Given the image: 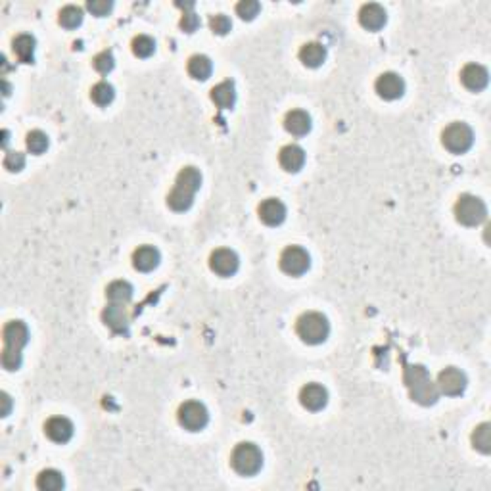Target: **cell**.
Instances as JSON below:
<instances>
[{
	"instance_id": "cell-5",
	"label": "cell",
	"mask_w": 491,
	"mask_h": 491,
	"mask_svg": "<svg viewBox=\"0 0 491 491\" xmlns=\"http://www.w3.org/2000/svg\"><path fill=\"white\" fill-rule=\"evenodd\" d=\"M231 463H233L234 470L242 476H253L263 466V453L255 443L244 441V443H238L234 447Z\"/></svg>"
},
{
	"instance_id": "cell-19",
	"label": "cell",
	"mask_w": 491,
	"mask_h": 491,
	"mask_svg": "<svg viewBox=\"0 0 491 491\" xmlns=\"http://www.w3.org/2000/svg\"><path fill=\"white\" fill-rule=\"evenodd\" d=\"M102 319L114 332H127L129 328V315L121 304H109L102 311Z\"/></svg>"
},
{
	"instance_id": "cell-15",
	"label": "cell",
	"mask_w": 491,
	"mask_h": 491,
	"mask_svg": "<svg viewBox=\"0 0 491 491\" xmlns=\"http://www.w3.org/2000/svg\"><path fill=\"white\" fill-rule=\"evenodd\" d=\"M386 10L384 6L376 4V2H368V4H363V8L359 10V21L361 25L368 29V31H378L386 25Z\"/></svg>"
},
{
	"instance_id": "cell-16",
	"label": "cell",
	"mask_w": 491,
	"mask_h": 491,
	"mask_svg": "<svg viewBox=\"0 0 491 491\" xmlns=\"http://www.w3.org/2000/svg\"><path fill=\"white\" fill-rule=\"evenodd\" d=\"M45 432L48 438L56 441V443H67L73 438V422L65 417H52L50 420H46Z\"/></svg>"
},
{
	"instance_id": "cell-35",
	"label": "cell",
	"mask_w": 491,
	"mask_h": 491,
	"mask_svg": "<svg viewBox=\"0 0 491 491\" xmlns=\"http://www.w3.org/2000/svg\"><path fill=\"white\" fill-rule=\"evenodd\" d=\"M209 27H211V31L217 33V35H227V33L231 31L233 23H231V19L227 18L224 14H217V16L209 19Z\"/></svg>"
},
{
	"instance_id": "cell-10",
	"label": "cell",
	"mask_w": 491,
	"mask_h": 491,
	"mask_svg": "<svg viewBox=\"0 0 491 491\" xmlns=\"http://www.w3.org/2000/svg\"><path fill=\"white\" fill-rule=\"evenodd\" d=\"M466 375L463 370H459L455 366H447L446 370H441L438 376V390L441 393H446L449 397H457L466 390Z\"/></svg>"
},
{
	"instance_id": "cell-32",
	"label": "cell",
	"mask_w": 491,
	"mask_h": 491,
	"mask_svg": "<svg viewBox=\"0 0 491 491\" xmlns=\"http://www.w3.org/2000/svg\"><path fill=\"white\" fill-rule=\"evenodd\" d=\"M25 144L27 148H29V152L39 156V154L46 152V148H48V136H46L43 131H31V133L27 134Z\"/></svg>"
},
{
	"instance_id": "cell-2",
	"label": "cell",
	"mask_w": 491,
	"mask_h": 491,
	"mask_svg": "<svg viewBox=\"0 0 491 491\" xmlns=\"http://www.w3.org/2000/svg\"><path fill=\"white\" fill-rule=\"evenodd\" d=\"M4 349H2V366L6 370H18L21 366V349L29 342V328L23 321H10L4 331Z\"/></svg>"
},
{
	"instance_id": "cell-20",
	"label": "cell",
	"mask_w": 491,
	"mask_h": 491,
	"mask_svg": "<svg viewBox=\"0 0 491 491\" xmlns=\"http://www.w3.org/2000/svg\"><path fill=\"white\" fill-rule=\"evenodd\" d=\"M133 265L140 273H150L160 265V251L154 246H140L133 253Z\"/></svg>"
},
{
	"instance_id": "cell-3",
	"label": "cell",
	"mask_w": 491,
	"mask_h": 491,
	"mask_svg": "<svg viewBox=\"0 0 491 491\" xmlns=\"http://www.w3.org/2000/svg\"><path fill=\"white\" fill-rule=\"evenodd\" d=\"M405 384L411 392L412 401L420 405H434L438 401V386L430 380L428 370L422 365H409L405 368Z\"/></svg>"
},
{
	"instance_id": "cell-26",
	"label": "cell",
	"mask_w": 491,
	"mask_h": 491,
	"mask_svg": "<svg viewBox=\"0 0 491 491\" xmlns=\"http://www.w3.org/2000/svg\"><path fill=\"white\" fill-rule=\"evenodd\" d=\"M35 39L31 35H19L14 39V54L18 56L19 62L31 63L33 62V56H35Z\"/></svg>"
},
{
	"instance_id": "cell-23",
	"label": "cell",
	"mask_w": 491,
	"mask_h": 491,
	"mask_svg": "<svg viewBox=\"0 0 491 491\" xmlns=\"http://www.w3.org/2000/svg\"><path fill=\"white\" fill-rule=\"evenodd\" d=\"M300 60L307 67H319L326 60V48L319 43H307L300 50Z\"/></svg>"
},
{
	"instance_id": "cell-14",
	"label": "cell",
	"mask_w": 491,
	"mask_h": 491,
	"mask_svg": "<svg viewBox=\"0 0 491 491\" xmlns=\"http://www.w3.org/2000/svg\"><path fill=\"white\" fill-rule=\"evenodd\" d=\"M300 401L307 411H321L328 403V392L321 384H307L300 392Z\"/></svg>"
},
{
	"instance_id": "cell-30",
	"label": "cell",
	"mask_w": 491,
	"mask_h": 491,
	"mask_svg": "<svg viewBox=\"0 0 491 491\" xmlns=\"http://www.w3.org/2000/svg\"><path fill=\"white\" fill-rule=\"evenodd\" d=\"M83 23V10L79 6L67 4L60 10V25L65 29H75Z\"/></svg>"
},
{
	"instance_id": "cell-7",
	"label": "cell",
	"mask_w": 491,
	"mask_h": 491,
	"mask_svg": "<svg viewBox=\"0 0 491 491\" xmlns=\"http://www.w3.org/2000/svg\"><path fill=\"white\" fill-rule=\"evenodd\" d=\"M441 143L451 154H465L472 148L474 131L466 123H451L441 133Z\"/></svg>"
},
{
	"instance_id": "cell-29",
	"label": "cell",
	"mask_w": 491,
	"mask_h": 491,
	"mask_svg": "<svg viewBox=\"0 0 491 491\" xmlns=\"http://www.w3.org/2000/svg\"><path fill=\"white\" fill-rule=\"evenodd\" d=\"M472 446L476 447L478 451L485 453V455L491 453V424L483 422V424H480L478 428L474 430Z\"/></svg>"
},
{
	"instance_id": "cell-38",
	"label": "cell",
	"mask_w": 491,
	"mask_h": 491,
	"mask_svg": "<svg viewBox=\"0 0 491 491\" xmlns=\"http://www.w3.org/2000/svg\"><path fill=\"white\" fill-rule=\"evenodd\" d=\"M198 25H200V18H198L194 12H188V14H185L182 19H180V29H185L187 33H194Z\"/></svg>"
},
{
	"instance_id": "cell-28",
	"label": "cell",
	"mask_w": 491,
	"mask_h": 491,
	"mask_svg": "<svg viewBox=\"0 0 491 491\" xmlns=\"http://www.w3.org/2000/svg\"><path fill=\"white\" fill-rule=\"evenodd\" d=\"M114 96H116V90H114V87H112L109 83H106V81L96 83V85L92 87V90H90V98H92L94 104H98V106L112 104Z\"/></svg>"
},
{
	"instance_id": "cell-31",
	"label": "cell",
	"mask_w": 491,
	"mask_h": 491,
	"mask_svg": "<svg viewBox=\"0 0 491 491\" xmlns=\"http://www.w3.org/2000/svg\"><path fill=\"white\" fill-rule=\"evenodd\" d=\"M133 52L138 58H148L156 52V41L148 35H138L133 39Z\"/></svg>"
},
{
	"instance_id": "cell-1",
	"label": "cell",
	"mask_w": 491,
	"mask_h": 491,
	"mask_svg": "<svg viewBox=\"0 0 491 491\" xmlns=\"http://www.w3.org/2000/svg\"><path fill=\"white\" fill-rule=\"evenodd\" d=\"M202 187V173L192 165H187L179 171L175 187L167 196V206L173 211H187L194 204V196Z\"/></svg>"
},
{
	"instance_id": "cell-17",
	"label": "cell",
	"mask_w": 491,
	"mask_h": 491,
	"mask_svg": "<svg viewBox=\"0 0 491 491\" xmlns=\"http://www.w3.org/2000/svg\"><path fill=\"white\" fill-rule=\"evenodd\" d=\"M259 219L269 227H278L280 223H284L286 206L277 198H269L259 206Z\"/></svg>"
},
{
	"instance_id": "cell-27",
	"label": "cell",
	"mask_w": 491,
	"mask_h": 491,
	"mask_svg": "<svg viewBox=\"0 0 491 491\" xmlns=\"http://www.w3.org/2000/svg\"><path fill=\"white\" fill-rule=\"evenodd\" d=\"M36 488L43 491H58L63 488V476L62 472L54 470V468H48V470H43L39 474L36 478Z\"/></svg>"
},
{
	"instance_id": "cell-36",
	"label": "cell",
	"mask_w": 491,
	"mask_h": 491,
	"mask_svg": "<svg viewBox=\"0 0 491 491\" xmlns=\"http://www.w3.org/2000/svg\"><path fill=\"white\" fill-rule=\"evenodd\" d=\"M25 165V156L21 152H8L4 158V167L8 171H21Z\"/></svg>"
},
{
	"instance_id": "cell-11",
	"label": "cell",
	"mask_w": 491,
	"mask_h": 491,
	"mask_svg": "<svg viewBox=\"0 0 491 491\" xmlns=\"http://www.w3.org/2000/svg\"><path fill=\"white\" fill-rule=\"evenodd\" d=\"M238 265H240V259L236 255V251L229 250V248H219L209 258V267L219 277H231V275H234L238 271Z\"/></svg>"
},
{
	"instance_id": "cell-9",
	"label": "cell",
	"mask_w": 491,
	"mask_h": 491,
	"mask_svg": "<svg viewBox=\"0 0 491 491\" xmlns=\"http://www.w3.org/2000/svg\"><path fill=\"white\" fill-rule=\"evenodd\" d=\"M309 265H311V258L302 246H288L280 255V269L286 275L300 277V275L307 273Z\"/></svg>"
},
{
	"instance_id": "cell-34",
	"label": "cell",
	"mask_w": 491,
	"mask_h": 491,
	"mask_svg": "<svg viewBox=\"0 0 491 491\" xmlns=\"http://www.w3.org/2000/svg\"><path fill=\"white\" fill-rule=\"evenodd\" d=\"M259 10H261V4H259L258 0H242V2L236 4V14L242 19H246V21H251V19L255 18L259 14Z\"/></svg>"
},
{
	"instance_id": "cell-12",
	"label": "cell",
	"mask_w": 491,
	"mask_h": 491,
	"mask_svg": "<svg viewBox=\"0 0 491 491\" xmlns=\"http://www.w3.org/2000/svg\"><path fill=\"white\" fill-rule=\"evenodd\" d=\"M378 96L384 100H397L401 98L403 92H405V81L397 75V73L388 72L382 73L375 85Z\"/></svg>"
},
{
	"instance_id": "cell-18",
	"label": "cell",
	"mask_w": 491,
	"mask_h": 491,
	"mask_svg": "<svg viewBox=\"0 0 491 491\" xmlns=\"http://www.w3.org/2000/svg\"><path fill=\"white\" fill-rule=\"evenodd\" d=\"M278 161H280V167L288 173H297V171L304 167L305 163V152L302 146L297 144H288L280 150V156H278Z\"/></svg>"
},
{
	"instance_id": "cell-21",
	"label": "cell",
	"mask_w": 491,
	"mask_h": 491,
	"mask_svg": "<svg viewBox=\"0 0 491 491\" xmlns=\"http://www.w3.org/2000/svg\"><path fill=\"white\" fill-rule=\"evenodd\" d=\"M286 131L294 136H305L311 131V116L304 109H292L284 119Z\"/></svg>"
},
{
	"instance_id": "cell-33",
	"label": "cell",
	"mask_w": 491,
	"mask_h": 491,
	"mask_svg": "<svg viewBox=\"0 0 491 491\" xmlns=\"http://www.w3.org/2000/svg\"><path fill=\"white\" fill-rule=\"evenodd\" d=\"M92 65H94V70L98 73H102V75H107V73L114 70V65H116V60H114V54H112V50H104V52H100L94 60H92Z\"/></svg>"
},
{
	"instance_id": "cell-24",
	"label": "cell",
	"mask_w": 491,
	"mask_h": 491,
	"mask_svg": "<svg viewBox=\"0 0 491 491\" xmlns=\"http://www.w3.org/2000/svg\"><path fill=\"white\" fill-rule=\"evenodd\" d=\"M133 286L129 284L127 280H114V282L106 288L107 300H109L112 304H129V302L133 300Z\"/></svg>"
},
{
	"instance_id": "cell-22",
	"label": "cell",
	"mask_w": 491,
	"mask_h": 491,
	"mask_svg": "<svg viewBox=\"0 0 491 491\" xmlns=\"http://www.w3.org/2000/svg\"><path fill=\"white\" fill-rule=\"evenodd\" d=\"M211 100H213L217 107L221 109H231L236 102V92H234L233 81H223L217 87L211 89Z\"/></svg>"
},
{
	"instance_id": "cell-25",
	"label": "cell",
	"mask_w": 491,
	"mask_h": 491,
	"mask_svg": "<svg viewBox=\"0 0 491 491\" xmlns=\"http://www.w3.org/2000/svg\"><path fill=\"white\" fill-rule=\"evenodd\" d=\"M213 72V63L204 54H196L188 60V73L198 81H206Z\"/></svg>"
},
{
	"instance_id": "cell-4",
	"label": "cell",
	"mask_w": 491,
	"mask_h": 491,
	"mask_svg": "<svg viewBox=\"0 0 491 491\" xmlns=\"http://www.w3.org/2000/svg\"><path fill=\"white\" fill-rule=\"evenodd\" d=\"M295 331H297V336L304 339L305 344L317 346V344H322L324 339L328 338L331 324H328V319L322 313L307 311L297 319Z\"/></svg>"
},
{
	"instance_id": "cell-8",
	"label": "cell",
	"mask_w": 491,
	"mask_h": 491,
	"mask_svg": "<svg viewBox=\"0 0 491 491\" xmlns=\"http://www.w3.org/2000/svg\"><path fill=\"white\" fill-rule=\"evenodd\" d=\"M180 426L188 432H200L209 422V412L206 405L200 401H187L179 407Z\"/></svg>"
},
{
	"instance_id": "cell-6",
	"label": "cell",
	"mask_w": 491,
	"mask_h": 491,
	"mask_svg": "<svg viewBox=\"0 0 491 491\" xmlns=\"http://www.w3.org/2000/svg\"><path fill=\"white\" fill-rule=\"evenodd\" d=\"M488 217V207L482 198L463 194L455 204V219L465 227H478Z\"/></svg>"
},
{
	"instance_id": "cell-13",
	"label": "cell",
	"mask_w": 491,
	"mask_h": 491,
	"mask_svg": "<svg viewBox=\"0 0 491 491\" xmlns=\"http://www.w3.org/2000/svg\"><path fill=\"white\" fill-rule=\"evenodd\" d=\"M461 81H463V85H465L468 90L480 92V90L488 87L490 73H488V70H485L483 65H480V63H468V65L463 67V72H461Z\"/></svg>"
},
{
	"instance_id": "cell-37",
	"label": "cell",
	"mask_w": 491,
	"mask_h": 491,
	"mask_svg": "<svg viewBox=\"0 0 491 491\" xmlns=\"http://www.w3.org/2000/svg\"><path fill=\"white\" fill-rule=\"evenodd\" d=\"M87 8H89L94 16L102 18V16H107V14H109V10L114 8V4H112L109 0H90V2H87Z\"/></svg>"
}]
</instances>
